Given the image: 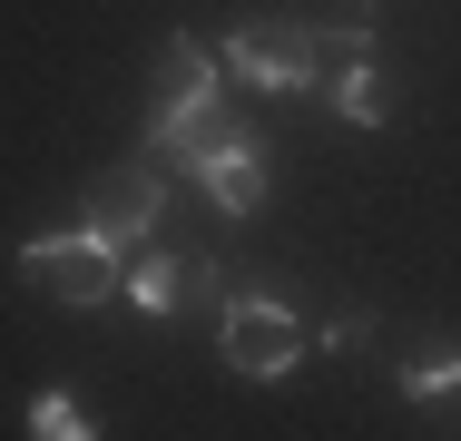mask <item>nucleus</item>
I'll use <instances>...</instances> for the list:
<instances>
[{
	"label": "nucleus",
	"instance_id": "7ed1b4c3",
	"mask_svg": "<svg viewBox=\"0 0 461 441\" xmlns=\"http://www.w3.org/2000/svg\"><path fill=\"white\" fill-rule=\"evenodd\" d=\"M216 353H226V373L276 382V373L304 363V324L285 314L276 294H226V304H216Z\"/></svg>",
	"mask_w": 461,
	"mask_h": 441
},
{
	"label": "nucleus",
	"instance_id": "6e6552de",
	"mask_svg": "<svg viewBox=\"0 0 461 441\" xmlns=\"http://www.w3.org/2000/svg\"><path fill=\"white\" fill-rule=\"evenodd\" d=\"M324 98H334L344 128H383V118H393V79H383L373 59H344V69L324 79Z\"/></svg>",
	"mask_w": 461,
	"mask_h": 441
},
{
	"label": "nucleus",
	"instance_id": "423d86ee",
	"mask_svg": "<svg viewBox=\"0 0 461 441\" xmlns=\"http://www.w3.org/2000/svg\"><path fill=\"white\" fill-rule=\"evenodd\" d=\"M186 176L216 196V216H256V206H266V148H256L246 128H236V138H216V148H206Z\"/></svg>",
	"mask_w": 461,
	"mask_h": 441
},
{
	"label": "nucleus",
	"instance_id": "9d476101",
	"mask_svg": "<svg viewBox=\"0 0 461 441\" xmlns=\"http://www.w3.org/2000/svg\"><path fill=\"white\" fill-rule=\"evenodd\" d=\"M432 392H461V344L412 353V363H402V402H432Z\"/></svg>",
	"mask_w": 461,
	"mask_h": 441
},
{
	"label": "nucleus",
	"instance_id": "1a4fd4ad",
	"mask_svg": "<svg viewBox=\"0 0 461 441\" xmlns=\"http://www.w3.org/2000/svg\"><path fill=\"white\" fill-rule=\"evenodd\" d=\"M373 30H383V10H373V0H334V10L314 20V40H324V50H344V59H364Z\"/></svg>",
	"mask_w": 461,
	"mask_h": 441
},
{
	"label": "nucleus",
	"instance_id": "f257e3e1",
	"mask_svg": "<svg viewBox=\"0 0 461 441\" xmlns=\"http://www.w3.org/2000/svg\"><path fill=\"white\" fill-rule=\"evenodd\" d=\"M128 274V246L98 236V226H69V236H30L20 246V284L50 294V304H108Z\"/></svg>",
	"mask_w": 461,
	"mask_h": 441
},
{
	"label": "nucleus",
	"instance_id": "9b49d317",
	"mask_svg": "<svg viewBox=\"0 0 461 441\" xmlns=\"http://www.w3.org/2000/svg\"><path fill=\"white\" fill-rule=\"evenodd\" d=\"M30 432H40V441H89L98 422L69 402V392H40V402H30Z\"/></svg>",
	"mask_w": 461,
	"mask_h": 441
},
{
	"label": "nucleus",
	"instance_id": "39448f33",
	"mask_svg": "<svg viewBox=\"0 0 461 441\" xmlns=\"http://www.w3.org/2000/svg\"><path fill=\"white\" fill-rule=\"evenodd\" d=\"M158 206H167V176H158V158H138V167H108V176L89 186V226H98V236H118V246H148Z\"/></svg>",
	"mask_w": 461,
	"mask_h": 441
},
{
	"label": "nucleus",
	"instance_id": "0eeeda50",
	"mask_svg": "<svg viewBox=\"0 0 461 441\" xmlns=\"http://www.w3.org/2000/svg\"><path fill=\"white\" fill-rule=\"evenodd\" d=\"M118 294H128L138 314H177V304H186V256H148V246H128Z\"/></svg>",
	"mask_w": 461,
	"mask_h": 441
},
{
	"label": "nucleus",
	"instance_id": "f8f14e48",
	"mask_svg": "<svg viewBox=\"0 0 461 441\" xmlns=\"http://www.w3.org/2000/svg\"><path fill=\"white\" fill-rule=\"evenodd\" d=\"M324 344H334V353H364V344H373V314H334V334H324Z\"/></svg>",
	"mask_w": 461,
	"mask_h": 441
},
{
	"label": "nucleus",
	"instance_id": "20e7f679",
	"mask_svg": "<svg viewBox=\"0 0 461 441\" xmlns=\"http://www.w3.org/2000/svg\"><path fill=\"white\" fill-rule=\"evenodd\" d=\"M216 98H226V59H216L206 40H186V30H177V40H167V98L148 108V148H167L186 118H206Z\"/></svg>",
	"mask_w": 461,
	"mask_h": 441
},
{
	"label": "nucleus",
	"instance_id": "f03ea898",
	"mask_svg": "<svg viewBox=\"0 0 461 441\" xmlns=\"http://www.w3.org/2000/svg\"><path fill=\"white\" fill-rule=\"evenodd\" d=\"M226 79L236 88H324V40H314V20H246V30H226Z\"/></svg>",
	"mask_w": 461,
	"mask_h": 441
}]
</instances>
